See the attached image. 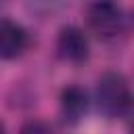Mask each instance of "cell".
<instances>
[{
    "mask_svg": "<svg viewBox=\"0 0 134 134\" xmlns=\"http://www.w3.org/2000/svg\"><path fill=\"white\" fill-rule=\"evenodd\" d=\"M96 107L109 119H126L132 113V90L130 82L119 71H107L98 77L94 90Z\"/></svg>",
    "mask_w": 134,
    "mask_h": 134,
    "instance_id": "obj_1",
    "label": "cell"
},
{
    "mask_svg": "<svg viewBox=\"0 0 134 134\" xmlns=\"http://www.w3.org/2000/svg\"><path fill=\"white\" fill-rule=\"evenodd\" d=\"M88 29L100 40H115L126 34L128 15L119 0H90L86 6Z\"/></svg>",
    "mask_w": 134,
    "mask_h": 134,
    "instance_id": "obj_2",
    "label": "cell"
},
{
    "mask_svg": "<svg viewBox=\"0 0 134 134\" xmlns=\"http://www.w3.org/2000/svg\"><path fill=\"white\" fill-rule=\"evenodd\" d=\"M54 48H57L59 59H63L65 63H73V65H82L90 57L88 36L77 25H65V27H61V31L57 36Z\"/></svg>",
    "mask_w": 134,
    "mask_h": 134,
    "instance_id": "obj_3",
    "label": "cell"
},
{
    "mask_svg": "<svg viewBox=\"0 0 134 134\" xmlns=\"http://www.w3.org/2000/svg\"><path fill=\"white\" fill-rule=\"evenodd\" d=\"M29 46L27 29L6 17H0V61H13L21 57Z\"/></svg>",
    "mask_w": 134,
    "mask_h": 134,
    "instance_id": "obj_4",
    "label": "cell"
},
{
    "mask_svg": "<svg viewBox=\"0 0 134 134\" xmlns=\"http://www.w3.org/2000/svg\"><path fill=\"white\" fill-rule=\"evenodd\" d=\"M88 107H90V98H88V92L82 88V86H65L61 90V96H59V109H61V119L63 124H77L84 119V115L88 113Z\"/></svg>",
    "mask_w": 134,
    "mask_h": 134,
    "instance_id": "obj_5",
    "label": "cell"
},
{
    "mask_svg": "<svg viewBox=\"0 0 134 134\" xmlns=\"http://www.w3.org/2000/svg\"><path fill=\"white\" fill-rule=\"evenodd\" d=\"M80 2L82 0H25V6L29 10V15H34L38 19H52V17H59L67 10H71Z\"/></svg>",
    "mask_w": 134,
    "mask_h": 134,
    "instance_id": "obj_6",
    "label": "cell"
},
{
    "mask_svg": "<svg viewBox=\"0 0 134 134\" xmlns=\"http://www.w3.org/2000/svg\"><path fill=\"white\" fill-rule=\"evenodd\" d=\"M21 130H23V132H48V130H50V126L40 124V121H29V124H25Z\"/></svg>",
    "mask_w": 134,
    "mask_h": 134,
    "instance_id": "obj_7",
    "label": "cell"
},
{
    "mask_svg": "<svg viewBox=\"0 0 134 134\" xmlns=\"http://www.w3.org/2000/svg\"><path fill=\"white\" fill-rule=\"evenodd\" d=\"M6 4H10V0H0V10H2Z\"/></svg>",
    "mask_w": 134,
    "mask_h": 134,
    "instance_id": "obj_8",
    "label": "cell"
},
{
    "mask_svg": "<svg viewBox=\"0 0 134 134\" xmlns=\"http://www.w3.org/2000/svg\"><path fill=\"white\" fill-rule=\"evenodd\" d=\"M0 132H4V126H2V121H0Z\"/></svg>",
    "mask_w": 134,
    "mask_h": 134,
    "instance_id": "obj_9",
    "label": "cell"
}]
</instances>
